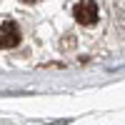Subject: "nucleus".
<instances>
[{
  "instance_id": "f257e3e1",
  "label": "nucleus",
  "mask_w": 125,
  "mask_h": 125,
  "mask_svg": "<svg viewBox=\"0 0 125 125\" xmlns=\"http://www.w3.org/2000/svg\"><path fill=\"white\" fill-rule=\"evenodd\" d=\"M75 18L80 20V25H95L98 23V5L93 0H83V3L75 5Z\"/></svg>"
},
{
  "instance_id": "f03ea898",
  "label": "nucleus",
  "mask_w": 125,
  "mask_h": 125,
  "mask_svg": "<svg viewBox=\"0 0 125 125\" xmlns=\"http://www.w3.org/2000/svg\"><path fill=\"white\" fill-rule=\"evenodd\" d=\"M20 43V30L15 23H0V48H15Z\"/></svg>"
}]
</instances>
